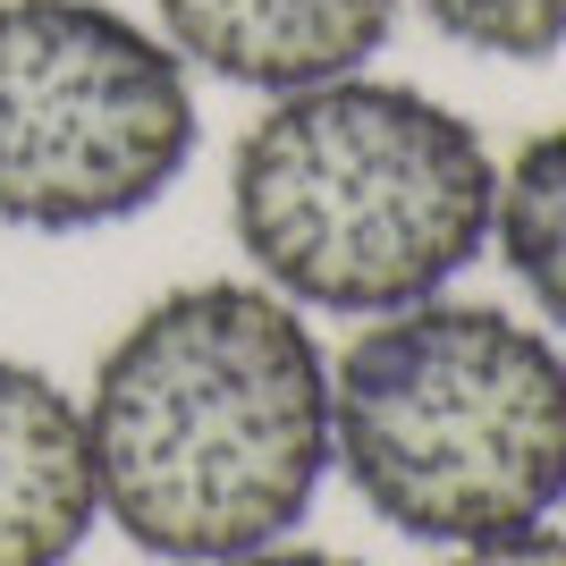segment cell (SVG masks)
I'll use <instances>...</instances> for the list:
<instances>
[{"mask_svg": "<svg viewBox=\"0 0 566 566\" xmlns=\"http://www.w3.org/2000/svg\"><path fill=\"white\" fill-rule=\"evenodd\" d=\"M85 449L102 516L169 566L287 542L331 473V355L262 280L169 287L94 364Z\"/></svg>", "mask_w": 566, "mask_h": 566, "instance_id": "obj_1", "label": "cell"}, {"mask_svg": "<svg viewBox=\"0 0 566 566\" xmlns=\"http://www.w3.org/2000/svg\"><path fill=\"white\" fill-rule=\"evenodd\" d=\"M499 161L415 85L331 76L271 94L229 153V229L262 287L322 313L423 305L491 245Z\"/></svg>", "mask_w": 566, "mask_h": 566, "instance_id": "obj_2", "label": "cell"}, {"mask_svg": "<svg viewBox=\"0 0 566 566\" xmlns=\"http://www.w3.org/2000/svg\"><path fill=\"white\" fill-rule=\"evenodd\" d=\"M331 465L406 542L473 549L566 499V355L499 305L373 313L331 364Z\"/></svg>", "mask_w": 566, "mask_h": 566, "instance_id": "obj_3", "label": "cell"}, {"mask_svg": "<svg viewBox=\"0 0 566 566\" xmlns=\"http://www.w3.org/2000/svg\"><path fill=\"white\" fill-rule=\"evenodd\" d=\"M195 161L187 60L111 0H0V220L111 229Z\"/></svg>", "mask_w": 566, "mask_h": 566, "instance_id": "obj_4", "label": "cell"}, {"mask_svg": "<svg viewBox=\"0 0 566 566\" xmlns=\"http://www.w3.org/2000/svg\"><path fill=\"white\" fill-rule=\"evenodd\" d=\"M153 9L178 60L254 94L355 76L398 25V0H153Z\"/></svg>", "mask_w": 566, "mask_h": 566, "instance_id": "obj_5", "label": "cell"}, {"mask_svg": "<svg viewBox=\"0 0 566 566\" xmlns=\"http://www.w3.org/2000/svg\"><path fill=\"white\" fill-rule=\"evenodd\" d=\"M94 516L85 406L51 373L0 355V566H69Z\"/></svg>", "mask_w": 566, "mask_h": 566, "instance_id": "obj_6", "label": "cell"}, {"mask_svg": "<svg viewBox=\"0 0 566 566\" xmlns=\"http://www.w3.org/2000/svg\"><path fill=\"white\" fill-rule=\"evenodd\" d=\"M491 237L516 287L549 322H566V118L542 127L516 161L499 169V212H491Z\"/></svg>", "mask_w": 566, "mask_h": 566, "instance_id": "obj_7", "label": "cell"}, {"mask_svg": "<svg viewBox=\"0 0 566 566\" xmlns=\"http://www.w3.org/2000/svg\"><path fill=\"white\" fill-rule=\"evenodd\" d=\"M449 43L491 60H549L566 43V0H415Z\"/></svg>", "mask_w": 566, "mask_h": 566, "instance_id": "obj_8", "label": "cell"}, {"mask_svg": "<svg viewBox=\"0 0 566 566\" xmlns=\"http://www.w3.org/2000/svg\"><path fill=\"white\" fill-rule=\"evenodd\" d=\"M449 566H566V533H549V524H524V533H499V542L457 549Z\"/></svg>", "mask_w": 566, "mask_h": 566, "instance_id": "obj_9", "label": "cell"}, {"mask_svg": "<svg viewBox=\"0 0 566 566\" xmlns=\"http://www.w3.org/2000/svg\"><path fill=\"white\" fill-rule=\"evenodd\" d=\"M212 566H355L338 549H287V542H262V549H237V558H212Z\"/></svg>", "mask_w": 566, "mask_h": 566, "instance_id": "obj_10", "label": "cell"}]
</instances>
